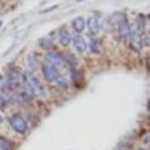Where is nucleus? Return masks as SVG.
<instances>
[{"label":"nucleus","instance_id":"20","mask_svg":"<svg viewBox=\"0 0 150 150\" xmlns=\"http://www.w3.org/2000/svg\"><path fill=\"white\" fill-rule=\"evenodd\" d=\"M138 150H148V149H144V148H139Z\"/></svg>","mask_w":150,"mask_h":150},{"label":"nucleus","instance_id":"1","mask_svg":"<svg viewBox=\"0 0 150 150\" xmlns=\"http://www.w3.org/2000/svg\"><path fill=\"white\" fill-rule=\"evenodd\" d=\"M24 79H25V82H27V83L32 86V89L34 90V93H35V95L45 96V93H46V92H45V89L42 86L39 79L37 78L35 76H33V74L30 73V72H26V73L24 74Z\"/></svg>","mask_w":150,"mask_h":150},{"label":"nucleus","instance_id":"5","mask_svg":"<svg viewBox=\"0 0 150 150\" xmlns=\"http://www.w3.org/2000/svg\"><path fill=\"white\" fill-rule=\"evenodd\" d=\"M42 71H43V74H44L45 79L49 81V82H52L58 77V71L52 65H49V64L43 65L42 66Z\"/></svg>","mask_w":150,"mask_h":150},{"label":"nucleus","instance_id":"13","mask_svg":"<svg viewBox=\"0 0 150 150\" xmlns=\"http://www.w3.org/2000/svg\"><path fill=\"white\" fill-rule=\"evenodd\" d=\"M54 81H56V85H57L59 89H62V90H66V89L69 88V84H67V82H66V79H65V78H63V77L58 76Z\"/></svg>","mask_w":150,"mask_h":150},{"label":"nucleus","instance_id":"8","mask_svg":"<svg viewBox=\"0 0 150 150\" xmlns=\"http://www.w3.org/2000/svg\"><path fill=\"white\" fill-rule=\"evenodd\" d=\"M72 42H73V45L76 47V50L78 52H84L86 49H88V45H86V42L84 40V38H82L81 35H74L72 37Z\"/></svg>","mask_w":150,"mask_h":150},{"label":"nucleus","instance_id":"14","mask_svg":"<svg viewBox=\"0 0 150 150\" xmlns=\"http://www.w3.org/2000/svg\"><path fill=\"white\" fill-rule=\"evenodd\" d=\"M38 44H39L40 47H43V49H51V47L53 46L52 42H51L49 38H42V39H39V40H38Z\"/></svg>","mask_w":150,"mask_h":150},{"label":"nucleus","instance_id":"7","mask_svg":"<svg viewBox=\"0 0 150 150\" xmlns=\"http://www.w3.org/2000/svg\"><path fill=\"white\" fill-rule=\"evenodd\" d=\"M72 42V35H71V33L67 31V30H65V28H62L60 31H59V43H60V45L62 46H69V44Z\"/></svg>","mask_w":150,"mask_h":150},{"label":"nucleus","instance_id":"18","mask_svg":"<svg viewBox=\"0 0 150 150\" xmlns=\"http://www.w3.org/2000/svg\"><path fill=\"white\" fill-rule=\"evenodd\" d=\"M5 104H6V99L0 95V108H3V106H5Z\"/></svg>","mask_w":150,"mask_h":150},{"label":"nucleus","instance_id":"10","mask_svg":"<svg viewBox=\"0 0 150 150\" xmlns=\"http://www.w3.org/2000/svg\"><path fill=\"white\" fill-rule=\"evenodd\" d=\"M85 25H86V23H85V19L83 17H77V18H74L72 20V27H73L74 31L78 32V33L84 31Z\"/></svg>","mask_w":150,"mask_h":150},{"label":"nucleus","instance_id":"11","mask_svg":"<svg viewBox=\"0 0 150 150\" xmlns=\"http://www.w3.org/2000/svg\"><path fill=\"white\" fill-rule=\"evenodd\" d=\"M13 144L12 142L6 137H0V150H12Z\"/></svg>","mask_w":150,"mask_h":150},{"label":"nucleus","instance_id":"21","mask_svg":"<svg viewBox=\"0 0 150 150\" xmlns=\"http://www.w3.org/2000/svg\"><path fill=\"white\" fill-rule=\"evenodd\" d=\"M1 26H3V21H1V20H0V27H1Z\"/></svg>","mask_w":150,"mask_h":150},{"label":"nucleus","instance_id":"6","mask_svg":"<svg viewBox=\"0 0 150 150\" xmlns=\"http://www.w3.org/2000/svg\"><path fill=\"white\" fill-rule=\"evenodd\" d=\"M117 28H118L120 37H121L122 39H127V38H129L131 28H130V26H129V23H128L127 18H125L123 21H121V23L117 25Z\"/></svg>","mask_w":150,"mask_h":150},{"label":"nucleus","instance_id":"2","mask_svg":"<svg viewBox=\"0 0 150 150\" xmlns=\"http://www.w3.org/2000/svg\"><path fill=\"white\" fill-rule=\"evenodd\" d=\"M10 123H11L12 128H13L17 132H19V134H25V132L27 131V123H26V121H25L21 116H19V115L13 116V117L10 120Z\"/></svg>","mask_w":150,"mask_h":150},{"label":"nucleus","instance_id":"12","mask_svg":"<svg viewBox=\"0 0 150 150\" xmlns=\"http://www.w3.org/2000/svg\"><path fill=\"white\" fill-rule=\"evenodd\" d=\"M136 32H138L139 34L144 31V16L139 14L136 19V28H135Z\"/></svg>","mask_w":150,"mask_h":150},{"label":"nucleus","instance_id":"3","mask_svg":"<svg viewBox=\"0 0 150 150\" xmlns=\"http://www.w3.org/2000/svg\"><path fill=\"white\" fill-rule=\"evenodd\" d=\"M129 38H130V43H131V47L135 50V51H141L142 47H143V39H142V37L138 32H136L135 30H131L130 31V35H129Z\"/></svg>","mask_w":150,"mask_h":150},{"label":"nucleus","instance_id":"22","mask_svg":"<svg viewBox=\"0 0 150 150\" xmlns=\"http://www.w3.org/2000/svg\"><path fill=\"white\" fill-rule=\"evenodd\" d=\"M81 1H84V0H77V3H81Z\"/></svg>","mask_w":150,"mask_h":150},{"label":"nucleus","instance_id":"15","mask_svg":"<svg viewBox=\"0 0 150 150\" xmlns=\"http://www.w3.org/2000/svg\"><path fill=\"white\" fill-rule=\"evenodd\" d=\"M27 62H28V67L31 70H37V67H38V65H39L38 59H37L35 57H33V56H30Z\"/></svg>","mask_w":150,"mask_h":150},{"label":"nucleus","instance_id":"19","mask_svg":"<svg viewBox=\"0 0 150 150\" xmlns=\"http://www.w3.org/2000/svg\"><path fill=\"white\" fill-rule=\"evenodd\" d=\"M3 122H4V117H3L1 115H0V124H1Z\"/></svg>","mask_w":150,"mask_h":150},{"label":"nucleus","instance_id":"16","mask_svg":"<svg viewBox=\"0 0 150 150\" xmlns=\"http://www.w3.org/2000/svg\"><path fill=\"white\" fill-rule=\"evenodd\" d=\"M89 47H90V50H91V52H92V53H99V44H98L97 42L91 40V42H90Z\"/></svg>","mask_w":150,"mask_h":150},{"label":"nucleus","instance_id":"9","mask_svg":"<svg viewBox=\"0 0 150 150\" xmlns=\"http://www.w3.org/2000/svg\"><path fill=\"white\" fill-rule=\"evenodd\" d=\"M88 27H89V31L93 34L98 33L99 30H100V23L98 20L97 17H90L88 19Z\"/></svg>","mask_w":150,"mask_h":150},{"label":"nucleus","instance_id":"17","mask_svg":"<svg viewBox=\"0 0 150 150\" xmlns=\"http://www.w3.org/2000/svg\"><path fill=\"white\" fill-rule=\"evenodd\" d=\"M66 60H67V63L69 64H71V65H76L77 64V57L74 56V54H72V53H69L67 56H66Z\"/></svg>","mask_w":150,"mask_h":150},{"label":"nucleus","instance_id":"4","mask_svg":"<svg viewBox=\"0 0 150 150\" xmlns=\"http://www.w3.org/2000/svg\"><path fill=\"white\" fill-rule=\"evenodd\" d=\"M45 59L46 62H49L50 65H52L53 67H63L64 66V59L62 58L60 54L58 53H54V52H49L46 53L45 56Z\"/></svg>","mask_w":150,"mask_h":150}]
</instances>
